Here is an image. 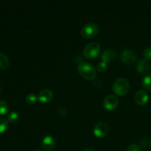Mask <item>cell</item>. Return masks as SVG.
<instances>
[{"mask_svg":"<svg viewBox=\"0 0 151 151\" xmlns=\"http://www.w3.org/2000/svg\"><path fill=\"white\" fill-rule=\"evenodd\" d=\"M78 70L80 75L88 81L94 80L97 76V71L92 64L87 62H82L78 66Z\"/></svg>","mask_w":151,"mask_h":151,"instance_id":"6da1fadb","label":"cell"},{"mask_svg":"<svg viewBox=\"0 0 151 151\" xmlns=\"http://www.w3.org/2000/svg\"><path fill=\"white\" fill-rule=\"evenodd\" d=\"M129 81L125 78H119L113 84V91L117 95H125L129 91Z\"/></svg>","mask_w":151,"mask_h":151,"instance_id":"7a4b0ae2","label":"cell"},{"mask_svg":"<svg viewBox=\"0 0 151 151\" xmlns=\"http://www.w3.org/2000/svg\"><path fill=\"white\" fill-rule=\"evenodd\" d=\"M99 32L98 25L94 22L86 24L81 29V35L86 38H92Z\"/></svg>","mask_w":151,"mask_h":151,"instance_id":"3957f363","label":"cell"},{"mask_svg":"<svg viewBox=\"0 0 151 151\" xmlns=\"http://www.w3.org/2000/svg\"><path fill=\"white\" fill-rule=\"evenodd\" d=\"M100 51V45L97 42H91L85 46L83 51L84 57L86 58H93L98 55Z\"/></svg>","mask_w":151,"mask_h":151,"instance_id":"277c9868","label":"cell"},{"mask_svg":"<svg viewBox=\"0 0 151 151\" xmlns=\"http://www.w3.org/2000/svg\"><path fill=\"white\" fill-rule=\"evenodd\" d=\"M137 56L135 52L132 50H124L119 55V59L123 63L127 65L133 64L137 60Z\"/></svg>","mask_w":151,"mask_h":151,"instance_id":"5b68a950","label":"cell"},{"mask_svg":"<svg viewBox=\"0 0 151 151\" xmlns=\"http://www.w3.org/2000/svg\"><path fill=\"white\" fill-rule=\"evenodd\" d=\"M109 132V126L105 122H98L94 127V135L99 138L106 137Z\"/></svg>","mask_w":151,"mask_h":151,"instance_id":"8992f818","label":"cell"},{"mask_svg":"<svg viewBox=\"0 0 151 151\" xmlns=\"http://www.w3.org/2000/svg\"><path fill=\"white\" fill-rule=\"evenodd\" d=\"M118 105V99L117 97L113 94L108 95L103 101V106L106 109L109 111L114 110L116 109Z\"/></svg>","mask_w":151,"mask_h":151,"instance_id":"52a82bcc","label":"cell"},{"mask_svg":"<svg viewBox=\"0 0 151 151\" xmlns=\"http://www.w3.org/2000/svg\"><path fill=\"white\" fill-rule=\"evenodd\" d=\"M56 141L53 137L47 135L44 137L41 142V147L44 150L47 151L52 150L55 147Z\"/></svg>","mask_w":151,"mask_h":151,"instance_id":"ba28073f","label":"cell"},{"mask_svg":"<svg viewBox=\"0 0 151 151\" xmlns=\"http://www.w3.org/2000/svg\"><path fill=\"white\" fill-rule=\"evenodd\" d=\"M135 102L139 106H144L148 102L149 96L145 90H139L134 97Z\"/></svg>","mask_w":151,"mask_h":151,"instance_id":"9c48e42d","label":"cell"},{"mask_svg":"<svg viewBox=\"0 0 151 151\" xmlns=\"http://www.w3.org/2000/svg\"><path fill=\"white\" fill-rule=\"evenodd\" d=\"M137 70L139 73L143 74V75L148 73L150 71V65L148 60H146L145 58L140 59L137 63Z\"/></svg>","mask_w":151,"mask_h":151,"instance_id":"30bf717a","label":"cell"},{"mask_svg":"<svg viewBox=\"0 0 151 151\" xmlns=\"http://www.w3.org/2000/svg\"><path fill=\"white\" fill-rule=\"evenodd\" d=\"M53 98V93L49 88H44L40 91L38 94V100L43 103H50Z\"/></svg>","mask_w":151,"mask_h":151,"instance_id":"8fae6325","label":"cell"},{"mask_svg":"<svg viewBox=\"0 0 151 151\" xmlns=\"http://www.w3.org/2000/svg\"><path fill=\"white\" fill-rule=\"evenodd\" d=\"M116 55V50L114 49H108L102 53L101 58L104 62H110L115 58Z\"/></svg>","mask_w":151,"mask_h":151,"instance_id":"7c38bea8","label":"cell"},{"mask_svg":"<svg viewBox=\"0 0 151 151\" xmlns=\"http://www.w3.org/2000/svg\"><path fill=\"white\" fill-rule=\"evenodd\" d=\"M10 65L8 58L2 52H0V69H6Z\"/></svg>","mask_w":151,"mask_h":151,"instance_id":"4fadbf2b","label":"cell"},{"mask_svg":"<svg viewBox=\"0 0 151 151\" xmlns=\"http://www.w3.org/2000/svg\"><path fill=\"white\" fill-rule=\"evenodd\" d=\"M142 84L143 87L146 88L147 90L151 91V74L146 75L142 81Z\"/></svg>","mask_w":151,"mask_h":151,"instance_id":"5bb4252c","label":"cell"},{"mask_svg":"<svg viewBox=\"0 0 151 151\" xmlns=\"http://www.w3.org/2000/svg\"><path fill=\"white\" fill-rule=\"evenodd\" d=\"M8 128V120L4 117H0V133H3Z\"/></svg>","mask_w":151,"mask_h":151,"instance_id":"9a60e30c","label":"cell"},{"mask_svg":"<svg viewBox=\"0 0 151 151\" xmlns=\"http://www.w3.org/2000/svg\"><path fill=\"white\" fill-rule=\"evenodd\" d=\"M19 114L17 113V112L14 111H10V113L8 114V115H7V120L9 121V122H17L18 119H19Z\"/></svg>","mask_w":151,"mask_h":151,"instance_id":"2e32d148","label":"cell"},{"mask_svg":"<svg viewBox=\"0 0 151 151\" xmlns=\"http://www.w3.org/2000/svg\"><path fill=\"white\" fill-rule=\"evenodd\" d=\"M8 105L4 100H0V115H4L8 111Z\"/></svg>","mask_w":151,"mask_h":151,"instance_id":"e0dca14e","label":"cell"},{"mask_svg":"<svg viewBox=\"0 0 151 151\" xmlns=\"http://www.w3.org/2000/svg\"><path fill=\"white\" fill-rule=\"evenodd\" d=\"M38 99V97L35 95L34 93H29L27 95L26 97V101L27 102V103L29 104H35L37 102V100Z\"/></svg>","mask_w":151,"mask_h":151,"instance_id":"ac0fdd59","label":"cell"},{"mask_svg":"<svg viewBox=\"0 0 151 151\" xmlns=\"http://www.w3.org/2000/svg\"><path fill=\"white\" fill-rule=\"evenodd\" d=\"M106 69H107V65H106V62L102 61L97 64V70L100 71V72H105Z\"/></svg>","mask_w":151,"mask_h":151,"instance_id":"d6986e66","label":"cell"},{"mask_svg":"<svg viewBox=\"0 0 151 151\" xmlns=\"http://www.w3.org/2000/svg\"><path fill=\"white\" fill-rule=\"evenodd\" d=\"M126 151H141V147L137 144H131L128 146Z\"/></svg>","mask_w":151,"mask_h":151,"instance_id":"ffe728a7","label":"cell"},{"mask_svg":"<svg viewBox=\"0 0 151 151\" xmlns=\"http://www.w3.org/2000/svg\"><path fill=\"white\" fill-rule=\"evenodd\" d=\"M57 112L61 116H66V114H67V110L63 106H60V107L58 108Z\"/></svg>","mask_w":151,"mask_h":151,"instance_id":"44dd1931","label":"cell"},{"mask_svg":"<svg viewBox=\"0 0 151 151\" xmlns=\"http://www.w3.org/2000/svg\"><path fill=\"white\" fill-rule=\"evenodd\" d=\"M144 56L146 60H151V47H147L145 50Z\"/></svg>","mask_w":151,"mask_h":151,"instance_id":"7402d4cb","label":"cell"},{"mask_svg":"<svg viewBox=\"0 0 151 151\" xmlns=\"http://www.w3.org/2000/svg\"><path fill=\"white\" fill-rule=\"evenodd\" d=\"M83 151H94V150H92V149L88 148V149H85V150H83Z\"/></svg>","mask_w":151,"mask_h":151,"instance_id":"603a6c76","label":"cell"},{"mask_svg":"<svg viewBox=\"0 0 151 151\" xmlns=\"http://www.w3.org/2000/svg\"><path fill=\"white\" fill-rule=\"evenodd\" d=\"M150 148H151V140H150Z\"/></svg>","mask_w":151,"mask_h":151,"instance_id":"cb8c5ba5","label":"cell"},{"mask_svg":"<svg viewBox=\"0 0 151 151\" xmlns=\"http://www.w3.org/2000/svg\"><path fill=\"white\" fill-rule=\"evenodd\" d=\"M1 87H0V92H1Z\"/></svg>","mask_w":151,"mask_h":151,"instance_id":"d4e9b609","label":"cell"},{"mask_svg":"<svg viewBox=\"0 0 151 151\" xmlns=\"http://www.w3.org/2000/svg\"><path fill=\"white\" fill-rule=\"evenodd\" d=\"M35 151H42V150H35Z\"/></svg>","mask_w":151,"mask_h":151,"instance_id":"484cf974","label":"cell"}]
</instances>
